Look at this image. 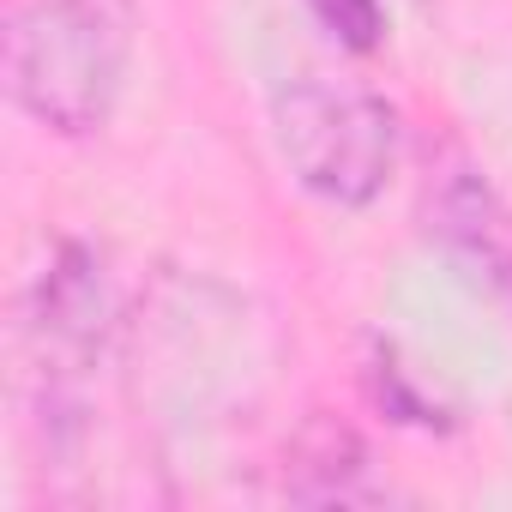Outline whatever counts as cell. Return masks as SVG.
<instances>
[{"label":"cell","instance_id":"3","mask_svg":"<svg viewBox=\"0 0 512 512\" xmlns=\"http://www.w3.org/2000/svg\"><path fill=\"white\" fill-rule=\"evenodd\" d=\"M272 139L296 187L338 211H362L398 169V109L380 91L338 79H296L272 103Z\"/></svg>","mask_w":512,"mask_h":512},{"label":"cell","instance_id":"4","mask_svg":"<svg viewBox=\"0 0 512 512\" xmlns=\"http://www.w3.org/2000/svg\"><path fill=\"white\" fill-rule=\"evenodd\" d=\"M284 494L290 500H380V482L368 476V452L356 446L350 428L338 422H314L296 446H290V470H284Z\"/></svg>","mask_w":512,"mask_h":512},{"label":"cell","instance_id":"2","mask_svg":"<svg viewBox=\"0 0 512 512\" xmlns=\"http://www.w3.org/2000/svg\"><path fill=\"white\" fill-rule=\"evenodd\" d=\"M121 332L109 260L91 241H61L19 302V368L49 452H73L91 422V386Z\"/></svg>","mask_w":512,"mask_h":512},{"label":"cell","instance_id":"1","mask_svg":"<svg viewBox=\"0 0 512 512\" xmlns=\"http://www.w3.org/2000/svg\"><path fill=\"white\" fill-rule=\"evenodd\" d=\"M133 49V0H7V91L55 139H91L115 121Z\"/></svg>","mask_w":512,"mask_h":512},{"label":"cell","instance_id":"5","mask_svg":"<svg viewBox=\"0 0 512 512\" xmlns=\"http://www.w3.org/2000/svg\"><path fill=\"white\" fill-rule=\"evenodd\" d=\"M308 7H314L320 31L356 55L380 49V37H386V0H308Z\"/></svg>","mask_w":512,"mask_h":512}]
</instances>
